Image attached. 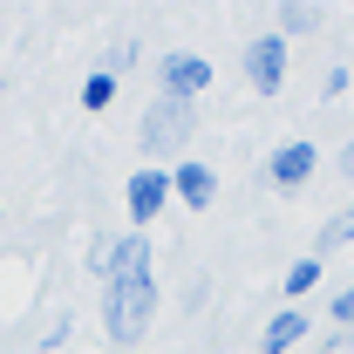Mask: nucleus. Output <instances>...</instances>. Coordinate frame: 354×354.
Wrapping results in <instances>:
<instances>
[{
	"instance_id": "nucleus-1",
	"label": "nucleus",
	"mask_w": 354,
	"mask_h": 354,
	"mask_svg": "<svg viewBox=\"0 0 354 354\" xmlns=\"http://www.w3.org/2000/svg\"><path fill=\"white\" fill-rule=\"evenodd\" d=\"M164 307V286H157V245L150 232H116V266L102 279V341L116 354H130L150 341Z\"/></svg>"
},
{
	"instance_id": "nucleus-2",
	"label": "nucleus",
	"mask_w": 354,
	"mask_h": 354,
	"mask_svg": "<svg viewBox=\"0 0 354 354\" xmlns=\"http://www.w3.org/2000/svg\"><path fill=\"white\" fill-rule=\"evenodd\" d=\"M191 136H198V109L191 102H150L143 116H136V150L150 157V164H164L171 171L177 157H191Z\"/></svg>"
},
{
	"instance_id": "nucleus-3",
	"label": "nucleus",
	"mask_w": 354,
	"mask_h": 354,
	"mask_svg": "<svg viewBox=\"0 0 354 354\" xmlns=\"http://www.w3.org/2000/svg\"><path fill=\"white\" fill-rule=\"evenodd\" d=\"M239 75H245V88H252L259 102L286 95V75H293V48H286L279 35H272V28H266V35H252V41H245V55H239Z\"/></svg>"
},
{
	"instance_id": "nucleus-4",
	"label": "nucleus",
	"mask_w": 354,
	"mask_h": 354,
	"mask_svg": "<svg viewBox=\"0 0 354 354\" xmlns=\"http://www.w3.org/2000/svg\"><path fill=\"white\" fill-rule=\"evenodd\" d=\"M212 82H218L212 55H198V48L157 55V95H164V102H191V109H198V95H212Z\"/></svg>"
},
{
	"instance_id": "nucleus-5",
	"label": "nucleus",
	"mask_w": 354,
	"mask_h": 354,
	"mask_svg": "<svg viewBox=\"0 0 354 354\" xmlns=\"http://www.w3.org/2000/svg\"><path fill=\"white\" fill-rule=\"evenodd\" d=\"M259 177H266V191H279V198H300L313 177H320V143H313V136H286V143H272Z\"/></svg>"
},
{
	"instance_id": "nucleus-6",
	"label": "nucleus",
	"mask_w": 354,
	"mask_h": 354,
	"mask_svg": "<svg viewBox=\"0 0 354 354\" xmlns=\"http://www.w3.org/2000/svg\"><path fill=\"white\" fill-rule=\"evenodd\" d=\"M171 171L164 164H136L130 177H123V218H130V232H150V225L171 212Z\"/></svg>"
},
{
	"instance_id": "nucleus-7",
	"label": "nucleus",
	"mask_w": 354,
	"mask_h": 354,
	"mask_svg": "<svg viewBox=\"0 0 354 354\" xmlns=\"http://www.w3.org/2000/svg\"><path fill=\"white\" fill-rule=\"evenodd\" d=\"M171 198L184 205V212L205 218V212L218 205V171H212L205 157H177V164H171Z\"/></svg>"
},
{
	"instance_id": "nucleus-8",
	"label": "nucleus",
	"mask_w": 354,
	"mask_h": 354,
	"mask_svg": "<svg viewBox=\"0 0 354 354\" xmlns=\"http://www.w3.org/2000/svg\"><path fill=\"white\" fill-rule=\"evenodd\" d=\"M307 341H313V313L307 307H279L259 327V354H300Z\"/></svg>"
},
{
	"instance_id": "nucleus-9",
	"label": "nucleus",
	"mask_w": 354,
	"mask_h": 354,
	"mask_svg": "<svg viewBox=\"0 0 354 354\" xmlns=\"http://www.w3.org/2000/svg\"><path fill=\"white\" fill-rule=\"evenodd\" d=\"M320 28H327V14H320L313 0H279V7H272V35L286 48L300 41V35H320Z\"/></svg>"
},
{
	"instance_id": "nucleus-10",
	"label": "nucleus",
	"mask_w": 354,
	"mask_h": 354,
	"mask_svg": "<svg viewBox=\"0 0 354 354\" xmlns=\"http://www.w3.org/2000/svg\"><path fill=\"white\" fill-rule=\"evenodd\" d=\"M320 279H327V259H313V252H300V259L279 272V293H286V307H300L307 293H320Z\"/></svg>"
},
{
	"instance_id": "nucleus-11",
	"label": "nucleus",
	"mask_w": 354,
	"mask_h": 354,
	"mask_svg": "<svg viewBox=\"0 0 354 354\" xmlns=\"http://www.w3.org/2000/svg\"><path fill=\"white\" fill-rule=\"evenodd\" d=\"M341 245H354V205H341V212L320 218V232H313V259H334Z\"/></svg>"
},
{
	"instance_id": "nucleus-12",
	"label": "nucleus",
	"mask_w": 354,
	"mask_h": 354,
	"mask_svg": "<svg viewBox=\"0 0 354 354\" xmlns=\"http://www.w3.org/2000/svg\"><path fill=\"white\" fill-rule=\"evenodd\" d=\"M109 266H116V232H95V239L82 245V272L102 286V279H109Z\"/></svg>"
},
{
	"instance_id": "nucleus-13",
	"label": "nucleus",
	"mask_w": 354,
	"mask_h": 354,
	"mask_svg": "<svg viewBox=\"0 0 354 354\" xmlns=\"http://www.w3.org/2000/svg\"><path fill=\"white\" fill-rule=\"evenodd\" d=\"M116 88H123L116 75H102V68H88V75H82V109H88V116H102V109L116 102Z\"/></svg>"
},
{
	"instance_id": "nucleus-14",
	"label": "nucleus",
	"mask_w": 354,
	"mask_h": 354,
	"mask_svg": "<svg viewBox=\"0 0 354 354\" xmlns=\"http://www.w3.org/2000/svg\"><path fill=\"white\" fill-rule=\"evenodd\" d=\"M327 327H334V334H354V279L327 300Z\"/></svg>"
},
{
	"instance_id": "nucleus-15",
	"label": "nucleus",
	"mask_w": 354,
	"mask_h": 354,
	"mask_svg": "<svg viewBox=\"0 0 354 354\" xmlns=\"http://www.w3.org/2000/svg\"><path fill=\"white\" fill-rule=\"evenodd\" d=\"M136 55H143V48H136V41H116V48H109V55H102V75H116V82H123V75H130V68H136Z\"/></svg>"
},
{
	"instance_id": "nucleus-16",
	"label": "nucleus",
	"mask_w": 354,
	"mask_h": 354,
	"mask_svg": "<svg viewBox=\"0 0 354 354\" xmlns=\"http://www.w3.org/2000/svg\"><path fill=\"white\" fill-rule=\"evenodd\" d=\"M348 88H354V68H348V62H334V68L320 75V102H341Z\"/></svg>"
},
{
	"instance_id": "nucleus-17",
	"label": "nucleus",
	"mask_w": 354,
	"mask_h": 354,
	"mask_svg": "<svg viewBox=\"0 0 354 354\" xmlns=\"http://www.w3.org/2000/svg\"><path fill=\"white\" fill-rule=\"evenodd\" d=\"M334 164H341V177H354V136L341 143V150H334Z\"/></svg>"
},
{
	"instance_id": "nucleus-18",
	"label": "nucleus",
	"mask_w": 354,
	"mask_h": 354,
	"mask_svg": "<svg viewBox=\"0 0 354 354\" xmlns=\"http://www.w3.org/2000/svg\"><path fill=\"white\" fill-rule=\"evenodd\" d=\"M184 354H205V348H184Z\"/></svg>"
},
{
	"instance_id": "nucleus-19",
	"label": "nucleus",
	"mask_w": 354,
	"mask_h": 354,
	"mask_svg": "<svg viewBox=\"0 0 354 354\" xmlns=\"http://www.w3.org/2000/svg\"><path fill=\"white\" fill-rule=\"evenodd\" d=\"M0 218H7V205H0Z\"/></svg>"
},
{
	"instance_id": "nucleus-20",
	"label": "nucleus",
	"mask_w": 354,
	"mask_h": 354,
	"mask_svg": "<svg viewBox=\"0 0 354 354\" xmlns=\"http://www.w3.org/2000/svg\"><path fill=\"white\" fill-rule=\"evenodd\" d=\"M0 88H7V82H0Z\"/></svg>"
}]
</instances>
